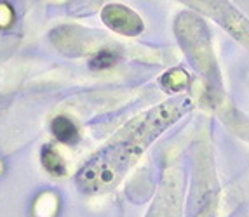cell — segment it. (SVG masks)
I'll use <instances>...</instances> for the list:
<instances>
[{"label":"cell","mask_w":249,"mask_h":217,"mask_svg":"<svg viewBox=\"0 0 249 217\" xmlns=\"http://www.w3.org/2000/svg\"><path fill=\"white\" fill-rule=\"evenodd\" d=\"M181 214V181L171 174L164 179L157 200L146 217H179Z\"/></svg>","instance_id":"obj_4"},{"label":"cell","mask_w":249,"mask_h":217,"mask_svg":"<svg viewBox=\"0 0 249 217\" xmlns=\"http://www.w3.org/2000/svg\"><path fill=\"white\" fill-rule=\"evenodd\" d=\"M190 108L192 101L187 96H176L129 122L100 153L80 169L77 174V186L80 191L92 195L113 188L146 148L167 127L190 111Z\"/></svg>","instance_id":"obj_1"},{"label":"cell","mask_w":249,"mask_h":217,"mask_svg":"<svg viewBox=\"0 0 249 217\" xmlns=\"http://www.w3.org/2000/svg\"><path fill=\"white\" fill-rule=\"evenodd\" d=\"M117 61V56L115 52L112 50H100L98 54H94L89 61V68L91 70H108V68H112Z\"/></svg>","instance_id":"obj_9"},{"label":"cell","mask_w":249,"mask_h":217,"mask_svg":"<svg viewBox=\"0 0 249 217\" xmlns=\"http://www.w3.org/2000/svg\"><path fill=\"white\" fill-rule=\"evenodd\" d=\"M101 19L110 30L122 35H138L143 31V21L134 11L121 4H108L101 11Z\"/></svg>","instance_id":"obj_5"},{"label":"cell","mask_w":249,"mask_h":217,"mask_svg":"<svg viewBox=\"0 0 249 217\" xmlns=\"http://www.w3.org/2000/svg\"><path fill=\"white\" fill-rule=\"evenodd\" d=\"M181 47L188 50L192 58H196V63L200 70L211 71V46H209V33L204 23L194 14H181L176 21Z\"/></svg>","instance_id":"obj_2"},{"label":"cell","mask_w":249,"mask_h":217,"mask_svg":"<svg viewBox=\"0 0 249 217\" xmlns=\"http://www.w3.org/2000/svg\"><path fill=\"white\" fill-rule=\"evenodd\" d=\"M188 5L196 9H204L206 14L220 21L237 40L249 46V21L237 13L229 2H190Z\"/></svg>","instance_id":"obj_3"},{"label":"cell","mask_w":249,"mask_h":217,"mask_svg":"<svg viewBox=\"0 0 249 217\" xmlns=\"http://www.w3.org/2000/svg\"><path fill=\"white\" fill-rule=\"evenodd\" d=\"M51 130H53L54 138L58 141L65 142V144H73L79 141V130L77 125L70 120L68 117H56L51 124Z\"/></svg>","instance_id":"obj_6"},{"label":"cell","mask_w":249,"mask_h":217,"mask_svg":"<svg viewBox=\"0 0 249 217\" xmlns=\"http://www.w3.org/2000/svg\"><path fill=\"white\" fill-rule=\"evenodd\" d=\"M188 75L187 71L181 70V68H176V70L167 71L166 75L162 77V85L164 89L169 92H179L188 85Z\"/></svg>","instance_id":"obj_8"},{"label":"cell","mask_w":249,"mask_h":217,"mask_svg":"<svg viewBox=\"0 0 249 217\" xmlns=\"http://www.w3.org/2000/svg\"><path fill=\"white\" fill-rule=\"evenodd\" d=\"M42 165L53 175H65V172H67V165L53 146L42 148Z\"/></svg>","instance_id":"obj_7"}]
</instances>
